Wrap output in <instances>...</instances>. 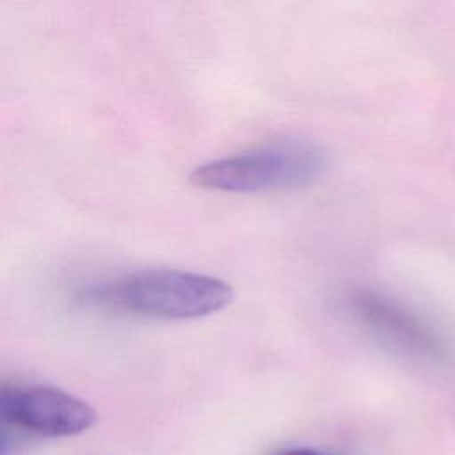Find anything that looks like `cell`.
<instances>
[{
	"mask_svg": "<svg viewBox=\"0 0 455 455\" xmlns=\"http://www.w3.org/2000/svg\"><path fill=\"white\" fill-rule=\"evenodd\" d=\"M82 297L96 306L135 316L192 320L228 307L235 290L215 275L176 268H146L91 284L82 291Z\"/></svg>",
	"mask_w": 455,
	"mask_h": 455,
	"instance_id": "1",
	"label": "cell"
},
{
	"mask_svg": "<svg viewBox=\"0 0 455 455\" xmlns=\"http://www.w3.org/2000/svg\"><path fill=\"white\" fill-rule=\"evenodd\" d=\"M325 164V153L316 144L284 139L206 162L190 172V181L231 194L293 190L316 181Z\"/></svg>",
	"mask_w": 455,
	"mask_h": 455,
	"instance_id": "2",
	"label": "cell"
},
{
	"mask_svg": "<svg viewBox=\"0 0 455 455\" xmlns=\"http://www.w3.org/2000/svg\"><path fill=\"white\" fill-rule=\"evenodd\" d=\"M2 434L21 443L23 435L69 437L91 430L98 414L85 400L53 386H4L0 393Z\"/></svg>",
	"mask_w": 455,
	"mask_h": 455,
	"instance_id": "3",
	"label": "cell"
},
{
	"mask_svg": "<svg viewBox=\"0 0 455 455\" xmlns=\"http://www.w3.org/2000/svg\"><path fill=\"white\" fill-rule=\"evenodd\" d=\"M347 306L355 322L393 347L419 355H430L437 348L428 329L409 309L379 291L354 290Z\"/></svg>",
	"mask_w": 455,
	"mask_h": 455,
	"instance_id": "4",
	"label": "cell"
},
{
	"mask_svg": "<svg viewBox=\"0 0 455 455\" xmlns=\"http://www.w3.org/2000/svg\"><path fill=\"white\" fill-rule=\"evenodd\" d=\"M270 455H338V453L327 451L322 448H313V446H286L272 451Z\"/></svg>",
	"mask_w": 455,
	"mask_h": 455,
	"instance_id": "5",
	"label": "cell"
}]
</instances>
